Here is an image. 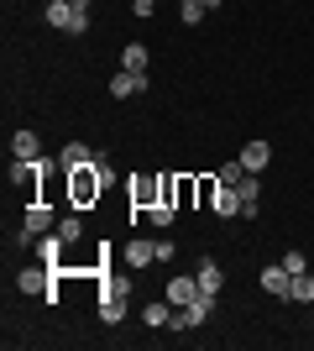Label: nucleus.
I'll return each mask as SVG.
<instances>
[{"label": "nucleus", "mask_w": 314, "mask_h": 351, "mask_svg": "<svg viewBox=\"0 0 314 351\" xmlns=\"http://www.w3.org/2000/svg\"><path fill=\"white\" fill-rule=\"evenodd\" d=\"M47 168H58V162H53V158H27V162L16 158L11 162V184L27 194V205H31V199H42V194H37V178H42Z\"/></svg>", "instance_id": "obj_1"}, {"label": "nucleus", "mask_w": 314, "mask_h": 351, "mask_svg": "<svg viewBox=\"0 0 314 351\" xmlns=\"http://www.w3.org/2000/svg\"><path fill=\"white\" fill-rule=\"evenodd\" d=\"M100 194H105V184H100V173H94V162H90V168H74V173H68V199H74V210L94 205Z\"/></svg>", "instance_id": "obj_2"}, {"label": "nucleus", "mask_w": 314, "mask_h": 351, "mask_svg": "<svg viewBox=\"0 0 314 351\" xmlns=\"http://www.w3.org/2000/svg\"><path fill=\"white\" fill-rule=\"evenodd\" d=\"M215 304H220V293H205V289H199L194 299L173 315V330H194V325H205L209 315H215Z\"/></svg>", "instance_id": "obj_3"}, {"label": "nucleus", "mask_w": 314, "mask_h": 351, "mask_svg": "<svg viewBox=\"0 0 314 351\" xmlns=\"http://www.w3.org/2000/svg\"><path fill=\"white\" fill-rule=\"evenodd\" d=\"M53 231V210H47V199H31L27 205V220H21V247H31L37 236Z\"/></svg>", "instance_id": "obj_4"}, {"label": "nucleus", "mask_w": 314, "mask_h": 351, "mask_svg": "<svg viewBox=\"0 0 314 351\" xmlns=\"http://www.w3.org/2000/svg\"><path fill=\"white\" fill-rule=\"evenodd\" d=\"M110 95H116V100H131V95H147V73H131V69L110 73Z\"/></svg>", "instance_id": "obj_5"}, {"label": "nucleus", "mask_w": 314, "mask_h": 351, "mask_svg": "<svg viewBox=\"0 0 314 351\" xmlns=\"http://www.w3.org/2000/svg\"><path fill=\"white\" fill-rule=\"evenodd\" d=\"M194 293H199V278H189V273H173V278H168V289H163V299H168L173 309H183Z\"/></svg>", "instance_id": "obj_6"}, {"label": "nucleus", "mask_w": 314, "mask_h": 351, "mask_svg": "<svg viewBox=\"0 0 314 351\" xmlns=\"http://www.w3.org/2000/svg\"><path fill=\"white\" fill-rule=\"evenodd\" d=\"M126 320V289H105L100 293V325H120Z\"/></svg>", "instance_id": "obj_7"}, {"label": "nucleus", "mask_w": 314, "mask_h": 351, "mask_svg": "<svg viewBox=\"0 0 314 351\" xmlns=\"http://www.w3.org/2000/svg\"><path fill=\"white\" fill-rule=\"evenodd\" d=\"M236 189H241V215H262V173H246Z\"/></svg>", "instance_id": "obj_8"}, {"label": "nucleus", "mask_w": 314, "mask_h": 351, "mask_svg": "<svg viewBox=\"0 0 314 351\" xmlns=\"http://www.w3.org/2000/svg\"><path fill=\"white\" fill-rule=\"evenodd\" d=\"M267 162H272V147L262 142V136H257V142H246V147H241V168H246V173H262Z\"/></svg>", "instance_id": "obj_9"}, {"label": "nucleus", "mask_w": 314, "mask_h": 351, "mask_svg": "<svg viewBox=\"0 0 314 351\" xmlns=\"http://www.w3.org/2000/svg\"><path fill=\"white\" fill-rule=\"evenodd\" d=\"M120 257H126V267H136V273H142V267L157 263V241H142V236H136V241L120 252Z\"/></svg>", "instance_id": "obj_10"}, {"label": "nucleus", "mask_w": 314, "mask_h": 351, "mask_svg": "<svg viewBox=\"0 0 314 351\" xmlns=\"http://www.w3.org/2000/svg\"><path fill=\"white\" fill-rule=\"evenodd\" d=\"M11 158H21V162H27V158H42V136L31 132V126H21V132L11 136Z\"/></svg>", "instance_id": "obj_11"}, {"label": "nucleus", "mask_w": 314, "mask_h": 351, "mask_svg": "<svg viewBox=\"0 0 314 351\" xmlns=\"http://www.w3.org/2000/svg\"><path fill=\"white\" fill-rule=\"evenodd\" d=\"M288 283H293V273H288L283 263H272V267H262V289H267L272 299H288Z\"/></svg>", "instance_id": "obj_12"}, {"label": "nucleus", "mask_w": 314, "mask_h": 351, "mask_svg": "<svg viewBox=\"0 0 314 351\" xmlns=\"http://www.w3.org/2000/svg\"><path fill=\"white\" fill-rule=\"evenodd\" d=\"M63 247H68V241H63L58 231H47V236H37V241H31V252H37L42 263H53V267L63 263Z\"/></svg>", "instance_id": "obj_13"}, {"label": "nucleus", "mask_w": 314, "mask_h": 351, "mask_svg": "<svg viewBox=\"0 0 314 351\" xmlns=\"http://www.w3.org/2000/svg\"><path fill=\"white\" fill-rule=\"evenodd\" d=\"M90 162H94V152H90L84 142H68V147L58 152V168H63V173H74V168H90Z\"/></svg>", "instance_id": "obj_14"}, {"label": "nucleus", "mask_w": 314, "mask_h": 351, "mask_svg": "<svg viewBox=\"0 0 314 351\" xmlns=\"http://www.w3.org/2000/svg\"><path fill=\"white\" fill-rule=\"evenodd\" d=\"M194 278H199V289H205V293H220L225 273H220V263H215V257H199V267H194Z\"/></svg>", "instance_id": "obj_15"}, {"label": "nucleus", "mask_w": 314, "mask_h": 351, "mask_svg": "<svg viewBox=\"0 0 314 351\" xmlns=\"http://www.w3.org/2000/svg\"><path fill=\"white\" fill-rule=\"evenodd\" d=\"M47 27L74 32V0H47Z\"/></svg>", "instance_id": "obj_16"}, {"label": "nucleus", "mask_w": 314, "mask_h": 351, "mask_svg": "<svg viewBox=\"0 0 314 351\" xmlns=\"http://www.w3.org/2000/svg\"><path fill=\"white\" fill-rule=\"evenodd\" d=\"M215 215H220V220L241 215V189H236V184H220V194H215Z\"/></svg>", "instance_id": "obj_17"}, {"label": "nucleus", "mask_w": 314, "mask_h": 351, "mask_svg": "<svg viewBox=\"0 0 314 351\" xmlns=\"http://www.w3.org/2000/svg\"><path fill=\"white\" fill-rule=\"evenodd\" d=\"M173 315H179V309L168 304V299H152V304L142 309V320H147L152 330H163V325H173Z\"/></svg>", "instance_id": "obj_18"}, {"label": "nucleus", "mask_w": 314, "mask_h": 351, "mask_svg": "<svg viewBox=\"0 0 314 351\" xmlns=\"http://www.w3.org/2000/svg\"><path fill=\"white\" fill-rule=\"evenodd\" d=\"M147 63H152V53L142 43H126L120 47V69H131V73H147Z\"/></svg>", "instance_id": "obj_19"}, {"label": "nucleus", "mask_w": 314, "mask_h": 351, "mask_svg": "<svg viewBox=\"0 0 314 351\" xmlns=\"http://www.w3.org/2000/svg\"><path fill=\"white\" fill-rule=\"evenodd\" d=\"M288 304H314V273H299L288 283Z\"/></svg>", "instance_id": "obj_20"}, {"label": "nucleus", "mask_w": 314, "mask_h": 351, "mask_svg": "<svg viewBox=\"0 0 314 351\" xmlns=\"http://www.w3.org/2000/svg\"><path fill=\"white\" fill-rule=\"evenodd\" d=\"M179 21L183 27H199L205 21V0H179Z\"/></svg>", "instance_id": "obj_21"}, {"label": "nucleus", "mask_w": 314, "mask_h": 351, "mask_svg": "<svg viewBox=\"0 0 314 351\" xmlns=\"http://www.w3.org/2000/svg\"><path fill=\"white\" fill-rule=\"evenodd\" d=\"M58 236H63V241H68V247H74L79 236H84V220H79V215H74V210H68V215H63V220H58Z\"/></svg>", "instance_id": "obj_22"}, {"label": "nucleus", "mask_w": 314, "mask_h": 351, "mask_svg": "<svg viewBox=\"0 0 314 351\" xmlns=\"http://www.w3.org/2000/svg\"><path fill=\"white\" fill-rule=\"evenodd\" d=\"M147 215H152V226H163V231H168V226L179 220V205H168V199H163V205H152Z\"/></svg>", "instance_id": "obj_23"}, {"label": "nucleus", "mask_w": 314, "mask_h": 351, "mask_svg": "<svg viewBox=\"0 0 314 351\" xmlns=\"http://www.w3.org/2000/svg\"><path fill=\"white\" fill-rule=\"evenodd\" d=\"M215 194H220V178L209 173V178H199V205L205 210H215Z\"/></svg>", "instance_id": "obj_24"}, {"label": "nucleus", "mask_w": 314, "mask_h": 351, "mask_svg": "<svg viewBox=\"0 0 314 351\" xmlns=\"http://www.w3.org/2000/svg\"><path fill=\"white\" fill-rule=\"evenodd\" d=\"M90 5H94V0H74V37L90 32Z\"/></svg>", "instance_id": "obj_25"}, {"label": "nucleus", "mask_w": 314, "mask_h": 351, "mask_svg": "<svg viewBox=\"0 0 314 351\" xmlns=\"http://www.w3.org/2000/svg\"><path fill=\"white\" fill-rule=\"evenodd\" d=\"M215 178H220V184H241V178H246V168H241V158H236V162H220V173H215Z\"/></svg>", "instance_id": "obj_26"}, {"label": "nucleus", "mask_w": 314, "mask_h": 351, "mask_svg": "<svg viewBox=\"0 0 314 351\" xmlns=\"http://www.w3.org/2000/svg\"><path fill=\"white\" fill-rule=\"evenodd\" d=\"M278 263H283L288 273H293V278H299V273H309V263H304V252H283V257H278Z\"/></svg>", "instance_id": "obj_27"}, {"label": "nucleus", "mask_w": 314, "mask_h": 351, "mask_svg": "<svg viewBox=\"0 0 314 351\" xmlns=\"http://www.w3.org/2000/svg\"><path fill=\"white\" fill-rule=\"evenodd\" d=\"M173 257H179V247H173L168 236H157V263H173Z\"/></svg>", "instance_id": "obj_28"}, {"label": "nucleus", "mask_w": 314, "mask_h": 351, "mask_svg": "<svg viewBox=\"0 0 314 351\" xmlns=\"http://www.w3.org/2000/svg\"><path fill=\"white\" fill-rule=\"evenodd\" d=\"M131 11L136 16H152V11H157V0H131Z\"/></svg>", "instance_id": "obj_29"}, {"label": "nucleus", "mask_w": 314, "mask_h": 351, "mask_svg": "<svg viewBox=\"0 0 314 351\" xmlns=\"http://www.w3.org/2000/svg\"><path fill=\"white\" fill-rule=\"evenodd\" d=\"M205 11H220V0H205Z\"/></svg>", "instance_id": "obj_30"}]
</instances>
